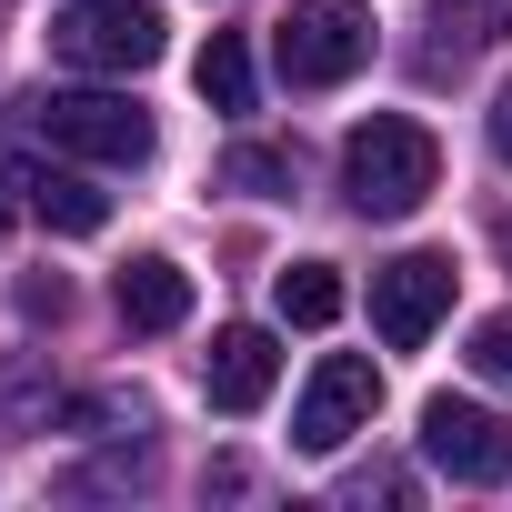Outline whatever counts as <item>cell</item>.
Segmentation results:
<instances>
[{
	"mask_svg": "<svg viewBox=\"0 0 512 512\" xmlns=\"http://www.w3.org/2000/svg\"><path fill=\"white\" fill-rule=\"evenodd\" d=\"M432 181H442V141H432L422 121H402V111H372V121L342 141V191H352L362 221H402V211H422Z\"/></svg>",
	"mask_w": 512,
	"mask_h": 512,
	"instance_id": "obj_1",
	"label": "cell"
},
{
	"mask_svg": "<svg viewBox=\"0 0 512 512\" xmlns=\"http://www.w3.org/2000/svg\"><path fill=\"white\" fill-rule=\"evenodd\" d=\"M272 51H282V81H292V91L352 81V71L372 61V0H292L282 31H272Z\"/></svg>",
	"mask_w": 512,
	"mask_h": 512,
	"instance_id": "obj_2",
	"label": "cell"
},
{
	"mask_svg": "<svg viewBox=\"0 0 512 512\" xmlns=\"http://www.w3.org/2000/svg\"><path fill=\"white\" fill-rule=\"evenodd\" d=\"M31 121H41V141L71 151V161H111V171H141V161H151V111L121 101V91H41Z\"/></svg>",
	"mask_w": 512,
	"mask_h": 512,
	"instance_id": "obj_3",
	"label": "cell"
},
{
	"mask_svg": "<svg viewBox=\"0 0 512 512\" xmlns=\"http://www.w3.org/2000/svg\"><path fill=\"white\" fill-rule=\"evenodd\" d=\"M51 51L71 71H101V81H131L161 61V0H71L51 21Z\"/></svg>",
	"mask_w": 512,
	"mask_h": 512,
	"instance_id": "obj_4",
	"label": "cell"
},
{
	"mask_svg": "<svg viewBox=\"0 0 512 512\" xmlns=\"http://www.w3.org/2000/svg\"><path fill=\"white\" fill-rule=\"evenodd\" d=\"M452 251H402V262H382L372 272V332L392 342V352H422L432 332H442V312H452Z\"/></svg>",
	"mask_w": 512,
	"mask_h": 512,
	"instance_id": "obj_5",
	"label": "cell"
},
{
	"mask_svg": "<svg viewBox=\"0 0 512 512\" xmlns=\"http://www.w3.org/2000/svg\"><path fill=\"white\" fill-rule=\"evenodd\" d=\"M372 412H382V372H372L362 352H332V362L302 382L292 442H302V452H342L352 432H372Z\"/></svg>",
	"mask_w": 512,
	"mask_h": 512,
	"instance_id": "obj_6",
	"label": "cell"
},
{
	"mask_svg": "<svg viewBox=\"0 0 512 512\" xmlns=\"http://www.w3.org/2000/svg\"><path fill=\"white\" fill-rule=\"evenodd\" d=\"M422 462L482 492V482H512V432H502L482 402H452V392H432V402H422Z\"/></svg>",
	"mask_w": 512,
	"mask_h": 512,
	"instance_id": "obj_7",
	"label": "cell"
},
{
	"mask_svg": "<svg viewBox=\"0 0 512 512\" xmlns=\"http://www.w3.org/2000/svg\"><path fill=\"white\" fill-rule=\"evenodd\" d=\"M272 382H282V352H272V332H251V322L201 352V402L211 412H262Z\"/></svg>",
	"mask_w": 512,
	"mask_h": 512,
	"instance_id": "obj_8",
	"label": "cell"
},
{
	"mask_svg": "<svg viewBox=\"0 0 512 512\" xmlns=\"http://www.w3.org/2000/svg\"><path fill=\"white\" fill-rule=\"evenodd\" d=\"M0 191H11L31 221H51V231H71V241H91L101 221H111V191H91L81 171H41V161H0Z\"/></svg>",
	"mask_w": 512,
	"mask_h": 512,
	"instance_id": "obj_9",
	"label": "cell"
},
{
	"mask_svg": "<svg viewBox=\"0 0 512 512\" xmlns=\"http://www.w3.org/2000/svg\"><path fill=\"white\" fill-rule=\"evenodd\" d=\"M111 302H121L131 332H181V322H191V272L161 262V251H141V262L111 282Z\"/></svg>",
	"mask_w": 512,
	"mask_h": 512,
	"instance_id": "obj_10",
	"label": "cell"
},
{
	"mask_svg": "<svg viewBox=\"0 0 512 512\" xmlns=\"http://www.w3.org/2000/svg\"><path fill=\"white\" fill-rule=\"evenodd\" d=\"M272 302H282V322L322 332V322H342V272H332V262H292V272L272 282Z\"/></svg>",
	"mask_w": 512,
	"mask_h": 512,
	"instance_id": "obj_11",
	"label": "cell"
},
{
	"mask_svg": "<svg viewBox=\"0 0 512 512\" xmlns=\"http://www.w3.org/2000/svg\"><path fill=\"white\" fill-rule=\"evenodd\" d=\"M191 81H201V101H211V111H251V51H241L231 31H211V51H201V71H191Z\"/></svg>",
	"mask_w": 512,
	"mask_h": 512,
	"instance_id": "obj_12",
	"label": "cell"
},
{
	"mask_svg": "<svg viewBox=\"0 0 512 512\" xmlns=\"http://www.w3.org/2000/svg\"><path fill=\"white\" fill-rule=\"evenodd\" d=\"M221 181H231V191H251V201H292V181H302V171H292V151H262V141H241V151L221 161Z\"/></svg>",
	"mask_w": 512,
	"mask_h": 512,
	"instance_id": "obj_13",
	"label": "cell"
},
{
	"mask_svg": "<svg viewBox=\"0 0 512 512\" xmlns=\"http://www.w3.org/2000/svg\"><path fill=\"white\" fill-rule=\"evenodd\" d=\"M442 11V31H462V41H512V0H432Z\"/></svg>",
	"mask_w": 512,
	"mask_h": 512,
	"instance_id": "obj_14",
	"label": "cell"
},
{
	"mask_svg": "<svg viewBox=\"0 0 512 512\" xmlns=\"http://www.w3.org/2000/svg\"><path fill=\"white\" fill-rule=\"evenodd\" d=\"M472 372H482V382H512V312L472 322Z\"/></svg>",
	"mask_w": 512,
	"mask_h": 512,
	"instance_id": "obj_15",
	"label": "cell"
},
{
	"mask_svg": "<svg viewBox=\"0 0 512 512\" xmlns=\"http://www.w3.org/2000/svg\"><path fill=\"white\" fill-rule=\"evenodd\" d=\"M61 312H71L61 282H21V322H61Z\"/></svg>",
	"mask_w": 512,
	"mask_h": 512,
	"instance_id": "obj_16",
	"label": "cell"
},
{
	"mask_svg": "<svg viewBox=\"0 0 512 512\" xmlns=\"http://www.w3.org/2000/svg\"><path fill=\"white\" fill-rule=\"evenodd\" d=\"M492 151H502V161H512V81H502V91H492Z\"/></svg>",
	"mask_w": 512,
	"mask_h": 512,
	"instance_id": "obj_17",
	"label": "cell"
},
{
	"mask_svg": "<svg viewBox=\"0 0 512 512\" xmlns=\"http://www.w3.org/2000/svg\"><path fill=\"white\" fill-rule=\"evenodd\" d=\"M492 251H502V262H512V211H502V221H492Z\"/></svg>",
	"mask_w": 512,
	"mask_h": 512,
	"instance_id": "obj_18",
	"label": "cell"
}]
</instances>
